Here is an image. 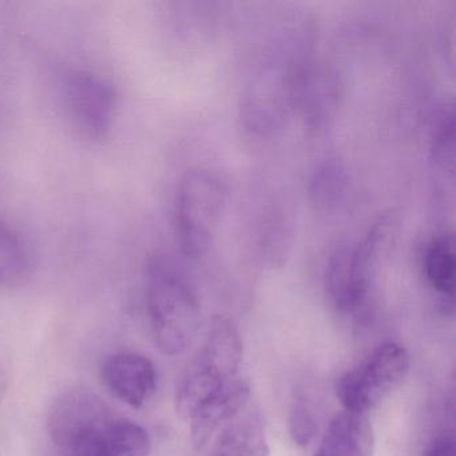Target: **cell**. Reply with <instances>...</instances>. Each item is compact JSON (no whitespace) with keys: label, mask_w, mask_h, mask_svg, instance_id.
I'll use <instances>...</instances> for the list:
<instances>
[{"label":"cell","mask_w":456,"mask_h":456,"mask_svg":"<svg viewBox=\"0 0 456 456\" xmlns=\"http://www.w3.org/2000/svg\"><path fill=\"white\" fill-rule=\"evenodd\" d=\"M244 348L231 320H212L177 389V412L191 424V442L205 447L216 431L244 410L249 387L242 379Z\"/></svg>","instance_id":"obj_1"},{"label":"cell","mask_w":456,"mask_h":456,"mask_svg":"<svg viewBox=\"0 0 456 456\" xmlns=\"http://www.w3.org/2000/svg\"><path fill=\"white\" fill-rule=\"evenodd\" d=\"M148 312L156 346L167 356L189 348L201 327V303L188 277L167 258L148 268Z\"/></svg>","instance_id":"obj_2"},{"label":"cell","mask_w":456,"mask_h":456,"mask_svg":"<svg viewBox=\"0 0 456 456\" xmlns=\"http://www.w3.org/2000/svg\"><path fill=\"white\" fill-rule=\"evenodd\" d=\"M225 183L208 169H193L181 181L175 224L183 252L200 258L210 249L228 207Z\"/></svg>","instance_id":"obj_3"},{"label":"cell","mask_w":456,"mask_h":456,"mask_svg":"<svg viewBox=\"0 0 456 456\" xmlns=\"http://www.w3.org/2000/svg\"><path fill=\"white\" fill-rule=\"evenodd\" d=\"M392 223L383 217L354 249L338 247L325 271V290L341 314H359L370 301L379 253L391 233Z\"/></svg>","instance_id":"obj_4"},{"label":"cell","mask_w":456,"mask_h":456,"mask_svg":"<svg viewBox=\"0 0 456 456\" xmlns=\"http://www.w3.org/2000/svg\"><path fill=\"white\" fill-rule=\"evenodd\" d=\"M114 416L98 395L77 387L53 403L47 428L60 456H100L103 431Z\"/></svg>","instance_id":"obj_5"},{"label":"cell","mask_w":456,"mask_h":456,"mask_svg":"<svg viewBox=\"0 0 456 456\" xmlns=\"http://www.w3.org/2000/svg\"><path fill=\"white\" fill-rule=\"evenodd\" d=\"M404 346L386 343L338 379L336 395L346 411L367 415L402 386L410 372Z\"/></svg>","instance_id":"obj_6"},{"label":"cell","mask_w":456,"mask_h":456,"mask_svg":"<svg viewBox=\"0 0 456 456\" xmlns=\"http://www.w3.org/2000/svg\"><path fill=\"white\" fill-rule=\"evenodd\" d=\"M66 109L74 126L90 140L108 134L117 110V93L100 77L73 71L63 84Z\"/></svg>","instance_id":"obj_7"},{"label":"cell","mask_w":456,"mask_h":456,"mask_svg":"<svg viewBox=\"0 0 456 456\" xmlns=\"http://www.w3.org/2000/svg\"><path fill=\"white\" fill-rule=\"evenodd\" d=\"M101 379L110 394L133 408L143 407L157 387L153 362L134 352H118L106 357Z\"/></svg>","instance_id":"obj_8"},{"label":"cell","mask_w":456,"mask_h":456,"mask_svg":"<svg viewBox=\"0 0 456 456\" xmlns=\"http://www.w3.org/2000/svg\"><path fill=\"white\" fill-rule=\"evenodd\" d=\"M375 432L364 413L344 411L330 421L314 456H372Z\"/></svg>","instance_id":"obj_9"},{"label":"cell","mask_w":456,"mask_h":456,"mask_svg":"<svg viewBox=\"0 0 456 456\" xmlns=\"http://www.w3.org/2000/svg\"><path fill=\"white\" fill-rule=\"evenodd\" d=\"M242 411L218 434L209 456H269L260 419Z\"/></svg>","instance_id":"obj_10"},{"label":"cell","mask_w":456,"mask_h":456,"mask_svg":"<svg viewBox=\"0 0 456 456\" xmlns=\"http://www.w3.org/2000/svg\"><path fill=\"white\" fill-rule=\"evenodd\" d=\"M424 272L431 287L452 300L455 293V242L452 234H442L429 242L424 255Z\"/></svg>","instance_id":"obj_11"},{"label":"cell","mask_w":456,"mask_h":456,"mask_svg":"<svg viewBox=\"0 0 456 456\" xmlns=\"http://www.w3.org/2000/svg\"><path fill=\"white\" fill-rule=\"evenodd\" d=\"M151 450V436L142 426L114 416L103 431L100 456H149Z\"/></svg>","instance_id":"obj_12"},{"label":"cell","mask_w":456,"mask_h":456,"mask_svg":"<svg viewBox=\"0 0 456 456\" xmlns=\"http://www.w3.org/2000/svg\"><path fill=\"white\" fill-rule=\"evenodd\" d=\"M31 258L20 237L0 221V285L15 287L30 277Z\"/></svg>","instance_id":"obj_13"},{"label":"cell","mask_w":456,"mask_h":456,"mask_svg":"<svg viewBox=\"0 0 456 456\" xmlns=\"http://www.w3.org/2000/svg\"><path fill=\"white\" fill-rule=\"evenodd\" d=\"M346 170L336 159H330L314 173L311 194L319 209L330 210L338 207L346 196Z\"/></svg>","instance_id":"obj_14"},{"label":"cell","mask_w":456,"mask_h":456,"mask_svg":"<svg viewBox=\"0 0 456 456\" xmlns=\"http://www.w3.org/2000/svg\"><path fill=\"white\" fill-rule=\"evenodd\" d=\"M289 431L295 443L308 445L317 434V423L311 408L303 402L295 403L289 415Z\"/></svg>","instance_id":"obj_15"},{"label":"cell","mask_w":456,"mask_h":456,"mask_svg":"<svg viewBox=\"0 0 456 456\" xmlns=\"http://www.w3.org/2000/svg\"><path fill=\"white\" fill-rule=\"evenodd\" d=\"M424 456H456L453 435L447 434L437 437V439L429 445Z\"/></svg>","instance_id":"obj_16"},{"label":"cell","mask_w":456,"mask_h":456,"mask_svg":"<svg viewBox=\"0 0 456 456\" xmlns=\"http://www.w3.org/2000/svg\"><path fill=\"white\" fill-rule=\"evenodd\" d=\"M7 387H9V373H7L6 368L0 364V404L4 402Z\"/></svg>","instance_id":"obj_17"}]
</instances>
